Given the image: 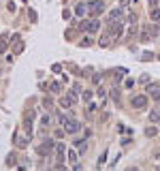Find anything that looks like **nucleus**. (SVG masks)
<instances>
[{
    "instance_id": "nucleus-1",
    "label": "nucleus",
    "mask_w": 160,
    "mask_h": 171,
    "mask_svg": "<svg viewBox=\"0 0 160 171\" xmlns=\"http://www.w3.org/2000/svg\"><path fill=\"white\" fill-rule=\"evenodd\" d=\"M132 105H135L137 109H141V107H145V105H147V98L145 96H135V98H132Z\"/></svg>"
},
{
    "instance_id": "nucleus-2",
    "label": "nucleus",
    "mask_w": 160,
    "mask_h": 171,
    "mask_svg": "<svg viewBox=\"0 0 160 171\" xmlns=\"http://www.w3.org/2000/svg\"><path fill=\"white\" fill-rule=\"evenodd\" d=\"M103 9H105V4L101 2V0H98V2H92V4H90V11H92V13H101Z\"/></svg>"
},
{
    "instance_id": "nucleus-3",
    "label": "nucleus",
    "mask_w": 160,
    "mask_h": 171,
    "mask_svg": "<svg viewBox=\"0 0 160 171\" xmlns=\"http://www.w3.org/2000/svg\"><path fill=\"white\" fill-rule=\"evenodd\" d=\"M77 128H79V124H77V120H68V122H66V130H68V133H75Z\"/></svg>"
},
{
    "instance_id": "nucleus-4",
    "label": "nucleus",
    "mask_w": 160,
    "mask_h": 171,
    "mask_svg": "<svg viewBox=\"0 0 160 171\" xmlns=\"http://www.w3.org/2000/svg\"><path fill=\"white\" fill-rule=\"evenodd\" d=\"M56 156H58V161H62V158H64V146H62V143H58V146H56Z\"/></svg>"
},
{
    "instance_id": "nucleus-5",
    "label": "nucleus",
    "mask_w": 160,
    "mask_h": 171,
    "mask_svg": "<svg viewBox=\"0 0 160 171\" xmlns=\"http://www.w3.org/2000/svg\"><path fill=\"white\" fill-rule=\"evenodd\" d=\"M120 15H122V11H120V9L111 11V19H113V21H120Z\"/></svg>"
},
{
    "instance_id": "nucleus-6",
    "label": "nucleus",
    "mask_w": 160,
    "mask_h": 171,
    "mask_svg": "<svg viewBox=\"0 0 160 171\" xmlns=\"http://www.w3.org/2000/svg\"><path fill=\"white\" fill-rule=\"evenodd\" d=\"M150 118L154 120V122H158V120H160V111H156V109H152V113H150Z\"/></svg>"
},
{
    "instance_id": "nucleus-7",
    "label": "nucleus",
    "mask_w": 160,
    "mask_h": 171,
    "mask_svg": "<svg viewBox=\"0 0 160 171\" xmlns=\"http://www.w3.org/2000/svg\"><path fill=\"white\" fill-rule=\"evenodd\" d=\"M68 161H70V163H75V161H77V152H75V150H70V152H68Z\"/></svg>"
},
{
    "instance_id": "nucleus-8",
    "label": "nucleus",
    "mask_w": 160,
    "mask_h": 171,
    "mask_svg": "<svg viewBox=\"0 0 160 171\" xmlns=\"http://www.w3.org/2000/svg\"><path fill=\"white\" fill-rule=\"evenodd\" d=\"M85 13V7L83 4H79V7H77V15H83Z\"/></svg>"
},
{
    "instance_id": "nucleus-9",
    "label": "nucleus",
    "mask_w": 160,
    "mask_h": 171,
    "mask_svg": "<svg viewBox=\"0 0 160 171\" xmlns=\"http://www.w3.org/2000/svg\"><path fill=\"white\" fill-rule=\"evenodd\" d=\"M21 49H24V43H21V41H19V43H17V45H15V52H17V54H19V52H21Z\"/></svg>"
},
{
    "instance_id": "nucleus-10",
    "label": "nucleus",
    "mask_w": 160,
    "mask_h": 171,
    "mask_svg": "<svg viewBox=\"0 0 160 171\" xmlns=\"http://www.w3.org/2000/svg\"><path fill=\"white\" fill-rule=\"evenodd\" d=\"M51 92H60V84H51Z\"/></svg>"
},
{
    "instance_id": "nucleus-11",
    "label": "nucleus",
    "mask_w": 160,
    "mask_h": 171,
    "mask_svg": "<svg viewBox=\"0 0 160 171\" xmlns=\"http://www.w3.org/2000/svg\"><path fill=\"white\" fill-rule=\"evenodd\" d=\"M43 105H45V107H51V98H43Z\"/></svg>"
}]
</instances>
